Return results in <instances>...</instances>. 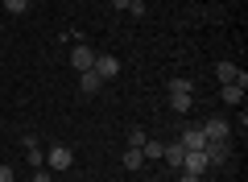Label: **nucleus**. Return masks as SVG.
<instances>
[{"label": "nucleus", "mask_w": 248, "mask_h": 182, "mask_svg": "<svg viewBox=\"0 0 248 182\" xmlns=\"http://www.w3.org/2000/svg\"><path fill=\"white\" fill-rule=\"evenodd\" d=\"M215 75H219V83H244V87H248V75L236 66V62H228V58L215 66Z\"/></svg>", "instance_id": "7"}, {"label": "nucleus", "mask_w": 248, "mask_h": 182, "mask_svg": "<svg viewBox=\"0 0 248 182\" xmlns=\"http://www.w3.org/2000/svg\"><path fill=\"white\" fill-rule=\"evenodd\" d=\"M203 137L207 141H232V124L223 120V116H211V120L203 124Z\"/></svg>", "instance_id": "3"}, {"label": "nucleus", "mask_w": 248, "mask_h": 182, "mask_svg": "<svg viewBox=\"0 0 248 182\" xmlns=\"http://www.w3.org/2000/svg\"><path fill=\"white\" fill-rule=\"evenodd\" d=\"M33 182H54V178H50V170L42 165V170H33Z\"/></svg>", "instance_id": "19"}, {"label": "nucleus", "mask_w": 248, "mask_h": 182, "mask_svg": "<svg viewBox=\"0 0 248 182\" xmlns=\"http://www.w3.org/2000/svg\"><path fill=\"white\" fill-rule=\"evenodd\" d=\"M120 162H124V170H141V165H145V157H141V149H133V145H128Z\"/></svg>", "instance_id": "12"}, {"label": "nucleus", "mask_w": 248, "mask_h": 182, "mask_svg": "<svg viewBox=\"0 0 248 182\" xmlns=\"http://www.w3.org/2000/svg\"><path fill=\"white\" fill-rule=\"evenodd\" d=\"M170 91H195V83H190V79H174V83H170Z\"/></svg>", "instance_id": "18"}, {"label": "nucleus", "mask_w": 248, "mask_h": 182, "mask_svg": "<svg viewBox=\"0 0 248 182\" xmlns=\"http://www.w3.org/2000/svg\"><path fill=\"white\" fill-rule=\"evenodd\" d=\"M25 153H29V165H33V170H42V165H46V153H42V145H29Z\"/></svg>", "instance_id": "15"}, {"label": "nucleus", "mask_w": 248, "mask_h": 182, "mask_svg": "<svg viewBox=\"0 0 248 182\" xmlns=\"http://www.w3.org/2000/svg\"><path fill=\"white\" fill-rule=\"evenodd\" d=\"M178 182H199V174H186V170H178Z\"/></svg>", "instance_id": "20"}, {"label": "nucleus", "mask_w": 248, "mask_h": 182, "mask_svg": "<svg viewBox=\"0 0 248 182\" xmlns=\"http://www.w3.org/2000/svg\"><path fill=\"white\" fill-rule=\"evenodd\" d=\"M75 165V153L66 145H54V149H46V170H71Z\"/></svg>", "instance_id": "1"}, {"label": "nucleus", "mask_w": 248, "mask_h": 182, "mask_svg": "<svg viewBox=\"0 0 248 182\" xmlns=\"http://www.w3.org/2000/svg\"><path fill=\"white\" fill-rule=\"evenodd\" d=\"M203 153H207V165H223L232 157V145H228V141H207Z\"/></svg>", "instance_id": "4"}, {"label": "nucleus", "mask_w": 248, "mask_h": 182, "mask_svg": "<svg viewBox=\"0 0 248 182\" xmlns=\"http://www.w3.org/2000/svg\"><path fill=\"white\" fill-rule=\"evenodd\" d=\"M145 141H149V137H145V132H141V129H133V132H128V145H133V149H141V145H145Z\"/></svg>", "instance_id": "17"}, {"label": "nucleus", "mask_w": 248, "mask_h": 182, "mask_svg": "<svg viewBox=\"0 0 248 182\" xmlns=\"http://www.w3.org/2000/svg\"><path fill=\"white\" fill-rule=\"evenodd\" d=\"M161 153H166L161 141H145V145H141V157H145V162H149V157H161Z\"/></svg>", "instance_id": "14"}, {"label": "nucleus", "mask_w": 248, "mask_h": 182, "mask_svg": "<svg viewBox=\"0 0 248 182\" xmlns=\"http://www.w3.org/2000/svg\"><path fill=\"white\" fill-rule=\"evenodd\" d=\"M71 66L79 70V75H83V70H91V66H95V50H91L87 42H75V50H71Z\"/></svg>", "instance_id": "2"}, {"label": "nucleus", "mask_w": 248, "mask_h": 182, "mask_svg": "<svg viewBox=\"0 0 248 182\" xmlns=\"http://www.w3.org/2000/svg\"><path fill=\"white\" fill-rule=\"evenodd\" d=\"M99 87H104V79H99L95 70H83V75H79V91H83V96H95Z\"/></svg>", "instance_id": "8"}, {"label": "nucleus", "mask_w": 248, "mask_h": 182, "mask_svg": "<svg viewBox=\"0 0 248 182\" xmlns=\"http://www.w3.org/2000/svg\"><path fill=\"white\" fill-rule=\"evenodd\" d=\"M4 9H9V13H13V17H21V13H25V9H29V0H4Z\"/></svg>", "instance_id": "16"}, {"label": "nucleus", "mask_w": 248, "mask_h": 182, "mask_svg": "<svg viewBox=\"0 0 248 182\" xmlns=\"http://www.w3.org/2000/svg\"><path fill=\"white\" fill-rule=\"evenodd\" d=\"M128 4H133V0H112V9H120V13H128Z\"/></svg>", "instance_id": "21"}, {"label": "nucleus", "mask_w": 248, "mask_h": 182, "mask_svg": "<svg viewBox=\"0 0 248 182\" xmlns=\"http://www.w3.org/2000/svg\"><path fill=\"white\" fill-rule=\"evenodd\" d=\"M170 108L174 112H190V91H170Z\"/></svg>", "instance_id": "13"}, {"label": "nucleus", "mask_w": 248, "mask_h": 182, "mask_svg": "<svg viewBox=\"0 0 248 182\" xmlns=\"http://www.w3.org/2000/svg\"><path fill=\"white\" fill-rule=\"evenodd\" d=\"M182 170H186V174H199V178H203V174H207V153H203V149H186Z\"/></svg>", "instance_id": "6"}, {"label": "nucleus", "mask_w": 248, "mask_h": 182, "mask_svg": "<svg viewBox=\"0 0 248 182\" xmlns=\"http://www.w3.org/2000/svg\"><path fill=\"white\" fill-rule=\"evenodd\" d=\"M161 157L170 162V170H182V157H186V149L174 141V145H166V153H161Z\"/></svg>", "instance_id": "11"}, {"label": "nucleus", "mask_w": 248, "mask_h": 182, "mask_svg": "<svg viewBox=\"0 0 248 182\" xmlns=\"http://www.w3.org/2000/svg\"><path fill=\"white\" fill-rule=\"evenodd\" d=\"M219 96H223V104H244V83H223Z\"/></svg>", "instance_id": "9"}, {"label": "nucleus", "mask_w": 248, "mask_h": 182, "mask_svg": "<svg viewBox=\"0 0 248 182\" xmlns=\"http://www.w3.org/2000/svg\"><path fill=\"white\" fill-rule=\"evenodd\" d=\"M0 182H13V170H9V165H0Z\"/></svg>", "instance_id": "22"}, {"label": "nucleus", "mask_w": 248, "mask_h": 182, "mask_svg": "<svg viewBox=\"0 0 248 182\" xmlns=\"http://www.w3.org/2000/svg\"><path fill=\"white\" fill-rule=\"evenodd\" d=\"M178 145H182V149H203V145H207V137H203V129H186Z\"/></svg>", "instance_id": "10"}, {"label": "nucleus", "mask_w": 248, "mask_h": 182, "mask_svg": "<svg viewBox=\"0 0 248 182\" xmlns=\"http://www.w3.org/2000/svg\"><path fill=\"white\" fill-rule=\"evenodd\" d=\"M91 70H95V75L108 83V79L120 75V58H112V54H95V66H91Z\"/></svg>", "instance_id": "5"}]
</instances>
